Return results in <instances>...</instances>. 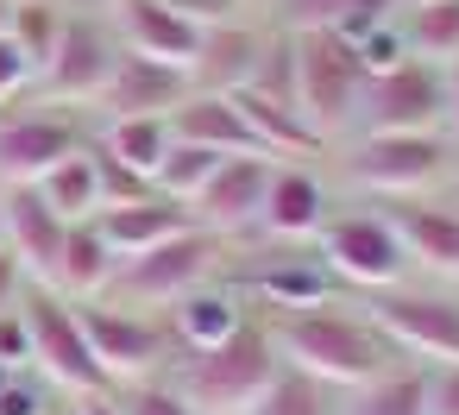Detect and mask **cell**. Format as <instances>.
<instances>
[{
    "instance_id": "6da1fadb",
    "label": "cell",
    "mask_w": 459,
    "mask_h": 415,
    "mask_svg": "<svg viewBox=\"0 0 459 415\" xmlns=\"http://www.w3.org/2000/svg\"><path fill=\"white\" fill-rule=\"evenodd\" d=\"M271 346L277 359H290L296 371H308L315 384H371L377 371H390V340L371 327V315H340L333 302L327 308H296L271 327Z\"/></svg>"
},
{
    "instance_id": "7a4b0ae2",
    "label": "cell",
    "mask_w": 459,
    "mask_h": 415,
    "mask_svg": "<svg viewBox=\"0 0 459 415\" xmlns=\"http://www.w3.org/2000/svg\"><path fill=\"white\" fill-rule=\"evenodd\" d=\"M277 365H283V359H277L271 333H264V327H239L233 340H221V346H208V352H189L177 390H183V402H189L195 415H252L258 396L271 390Z\"/></svg>"
},
{
    "instance_id": "3957f363",
    "label": "cell",
    "mask_w": 459,
    "mask_h": 415,
    "mask_svg": "<svg viewBox=\"0 0 459 415\" xmlns=\"http://www.w3.org/2000/svg\"><path fill=\"white\" fill-rule=\"evenodd\" d=\"M290 64H296V114L321 139L352 126V108H359V89H365L352 39H340V32H290Z\"/></svg>"
},
{
    "instance_id": "277c9868",
    "label": "cell",
    "mask_w": 459,
    "mask_h": 415,
    "mask_svg": "<svg viewBox=\"0 0 459 415\" xmlns=\"http://www.w3.org/2000/svg\"><path fill=\"white\" fill-rule=\"evenodd\" d=\"M214 264H221V239H214L208 227H189V233H177V239H164V246H152V252H139V258H120L101 296L120 302V308L183 302L189 290L208 283Z\"/></svg>"
},
{
    "instance_id": "5b68a950",
    "label": "cell",
    "mask_w": 459,
    "mask_h": 415,
    "mask_svg": "<svg viewBox=\"0 0 459 415\" xmlns=\"http://www.w3.org/2000/svg\"><path fill=\"white\" fill-rule=\"evenodd\" d=\"M453 164V139L446 133H359L352 158H346V177L384 202L396 195H421L446 177Z\"/></svg>"
},
{
    "instance_id": "8992f818",
    "label": "cell",
    "mask_w": 459,
    "mask_h": 415,
    "mask_svg": "<svg viewBox=\"0 0 459 415\" xmlns=\"http://www.w3.org/2000/svg\"><path fill=\"white\" fill-rule=\"evenodd\" d=\"M352 120L359 133H446V70L409 57L384 76H365Z\"/></svg>"
},
{
    "instance_id": "52a82bcc",
    "label": "cell",
    "mask_w": 459,
    "mask_h": 415,
    "mask_svg": "<svg viewBox=\"0 0 459 415\" xmlns=\"http://www.w3.org/2000/svg\"><path fill=\"white\" fill-rule=\"evenodd\" d=\"M371 327L390 340V352H409V359H428V365H459V296L377 290L371 296Z\"/></svg>"
},
{
    "instance_id": "ba28073f",
    "label": "cell",
    "mask_w": 459,
    "mask_h": 415,
    "mask_svg": "<svg viewBox=\"0 0 459 415\" xmlns=\"http://www.w3.org/2000/svg\"><path fill=\"white\" fill-rule=\"evenodd\" d=\"M315 239H321L315 258L333 271V283H352V290H371V296L403 283L409 252H403V239H396V227L384 214H340Z\"/></svg>"
},
{
    "instance_id": "9c48e42d",
    "label": "cell",
    "mask_w": 459,
    "mask_h": 415,
    "mask_svg": "<svg viewBox=\"0 0 459 415\" xmlns=\"http://www.w3.org/2000/svg\"><path fill=\"white\" fill-rule=\"evenodd\" d=\"M26 327H32V365H39L57 390H70V396H95V390L108 384L101 365H95V352H89V333H82L76 302H64V296H39V302L26 308Z\"/></svg>"
},
{
    "instance_id": "30bf717a",
    "label": "cell",
    "mask_w": 459,
    "mask_h": 415,
    "mask_svg": "<svg viewBox=\"0 0 459 415\" xmlns=\"http://www.w3.org/2000/svg\"><path fill=\"white\" fill-rule=\"evenodd\" d=\"M82 315V333H89V352L101 365V377H120V384H145V371L164 359V327L120 308V302H76Z\"/></svg>"
},
{
    "instance_id": "8fae6325",
    "label": "cell",
    "mask_w": 459,
    "mask_h": 415,
    "mask_svg": "<svg viewBox=\"0 0 459 415\" xmlns=\"http://www.w3.org/2000/svg\"><path fill=\"white\" fill-rule=\"evenodd\" d=\"M114 57H120V45H114L95 20H70L64 39H57V51H51V64L39 70L45 108H51V101H57V108L101 101V89H108V76H114Z\"/></svg>"
},
{
    "instance_id": "7c38bea8",
    "label": "cell",
    "mask_w": 459,
    "mask_h": 415,
    "mask_svg": "<svg viewBox=\"0 0 459 415\" xmlns=\"http://www.w3.org/2000/svg\"><path fill=\"white\" fill-rule=\"evenodd\" d=\"M0 202H7V252H13V264H20L32 283L57 290V258H64V233H70V220H64L32 183L0 189Z\"/></svg>"
},
{
    "instance_id": "4fadbf2b",
    "label": "cell",
    "mask_w": 459,
    "mask_h": 415,
    "mask_svg": "<svg viewBox=\"0 0 459 415\" xmlns=\"http://www.w3.org/2000/svg\"><path fill=\"white\" fill-rule=\"evenodd\" d=\"M189 95H195V76H189V70L158 64V57H139V51H120V57H114V76H108V89H101V108H108V120H126V114H158V120H170Z\"/></svg>"
},
{
    "instance_id": "5bb4252c",
    "label": "cell",
    "mask_w": 459,
    "mask_h": 415,
    "mask_svg": "<svg viewBox=\"0 0 459 415\" xmlns=\"http://www.w3.org/2000/svg\"><path fill=\"white\" fill-rule=\"evenodd\" d=\"M271 164H277V158H221V170H214V177L202 183V195L189 202V220L208 227L214 239L252 227L258 208H264V189H271Z\"/></svg>"
},
{
    "instance_id": "9a60e30c",
    "label": "cell",
    "mask_w": 459,
    "mask_h": 415,
    "mask_svg": "<svg viewBox=\"0 0 459 415\" xmlns=\"http://www.w3.org/2000/svg\"><path fill=\"white\" fill-rule=\"evenodd\" d=\"M114 26H120V45L139 57H158L177 70H195L202 57V26H189L164 0H114Z\"/></svg>"
},
{
    "instance_id": "2e32d148",
    "label": "cell",
    "mask_w": 459,
    "mask_h": 415,
    "mask_svg": "<svg viewBox=\"0 0 459 415\" xmlns=\"http://www.w3.org/2000/svg\"><path fill=\"white\" fill-rule=\"evenodd\" d=\"M384 220L396 227L409 264L459 283V208H440V202H421V195H396L384 208Z\"/></svg>"
},
{
    "instance_id": "e0dca14e",
    "label": "cell",
    "mask_w": 459,
    "mask_h": 415,
    "mask_svg": "<svg viewBox=\"0 0 459 415\" xmlns=\"http://www.w3.org/2000/svg\"><path fill=\"white\" fill-rule=\"evenodd\" d=\"M76 151V126L64 114H20V120H0V183L20 189L39 183L57 158Z\"/></svg>"
},
{
    "instance_id": "ac0fdd59",
    "label": "cell",
    "mask_w": 459,
    "mask_h": 415,
    "mask_svg": "<svg viewBox=\"0 0 459 415\" xmlns=\"http://www.w3.org/2000/svg\"><path fill=\"white\" fill-rule=\"evenodd\" d=\"M258 227L271 239H315L327 227V189L315 170L302 164H271V189H264V208H258Z\"/></svg>"
},
{
    "instance_id": "d6986e66",
    "label": "cell",
    "mask_w": 459,
    "mask_h": 415,
    "mask_svg": "<svg viewBox=\"0 0 459 415\" xmlns=\"http://www.w3.org/2000/svg\"><path fill=\"white\" fill-rule=\"evenodd\" d=\"M170 133L189 139V145H208V151H221V158H271V151L258 145V133L246 126V114L233 108V95L195 89V95L170 114Z\"/></svg>"
},
{
    "instance_id": "ffe728a7",
    "label": "cell",
    "mask_w": 459,
    "mask_h": 415,
    "mask_svg": "<svg viewBox=\"0 0 459 415\" xmlns=\"http://www.w3.org/2000/svg\"><path fill=\"white\" fill-rule=\"evenodd\" d=\"M95 227H101V239H108V252H114V258H139V252H152V246H164V239L189 233L195 220H189V208H183V202L145 195V202H126V208H101V214H95Z\"/></svg>"
},
{
    "instance_id": "44dd1931",
    "label": "cell",
    "mask_w": 459,
    "mask_h": 415,
    "mask_svg": "<svg viewBox=\"0 0 459 415\" xmlns=\"http://www.w3.org/2000/svg\"><path fill=\"white\" fill-rule=\"evenodd\" d=\"M258 64H264V39L246 26V20H233V26H214V32H202V57H195V89H208V95H233V89H246L252 76H258Z\"/></svg>"
},
{
    "instance_id": "7402d4cb",
    "label": "cell",
    "mask_w": 459,
    "mask_h": 415,
    "mask_svg": "<svg viewBox=\"0 0 459 415\" xmlns=\"http://www.w3.org/2000/svg\"><path fill=\"white\" fill-rule=\"evenodd\" d=\"M403 13V0H283V32H340L365 39Z\"/></svg>"
},
{
    "instance_id": "603a6c76",
    "label": "cell",
    "mask_w": 459,
    "mask_h": 415,
    "mask_svg": "<svg viewBox=\"0 0 459 415\" xmlns=\"http://www.w3.org/2000/svg\"><path fill=\"white\" fill-rule=\"evenodd\" d=\"M233 108L246 114V126L258 133V145L271 151V158H290V151H321L327 139L296 114V101H283V95H264V89H233Z\"/></svg>"
},
{
    "instance_id": "cb8c5ba5",
    "label": "cell",
    "mask_w": 459,
    "mask_h": 415,
    "mask_svg": "<svg viewBox=\"0 0 459 415\" xmlns=\"http://www.w3.org/2000/svg\"><path fill=\"white\" fill-rule=\"evenodd\" d=\"M252 290L271 302V308H327L333 302V271L321 264V258H271L258 277H252Z\"/></svg>"
},
{
    "instance_id": "d4e9b609",
    "label": "cell",
    "mask_w": 459,
    "mask_h": 415,
    "mask_svg": "<svg viewBox=\"0 0 459 415\" xmlns=\"http://www.w3.org/2000/svg\"><path fill=\"white\" fill-rule=\"evenodd\" d=\"M114 264H120V258L108 252L101 227H95V220H70V233H64V258H57V290L76 296V302H89V296L108 290Z\"/></svg>"
},
{
    "instance_id": "484cf974",
    "label": "cell",
    "mask_w": 459,
    "mask_h": 415,
    "mask_svg": "<svg viewBox=\"0 0 459 415\" xmlns=\"http://www.w3.org/2000/svg\"><path fill=\"white\" fill-rule=\"evenodd\" d=\"M403 45L421 64H453L459 57V0H403Z\"/></svg>"
},
{
    "instance_id": "4316f807",
    "label": "cell",
    "mask_w": 459,
    "mask_h": 415,
    "mask_svg": "<svg viewBox=\"0 0 459 415\" xmlns=\"http://www.w3.org/2000/svg\"><path fill=\"white\" fill-rule=\"evenodd\" d=\"M177 308V340L189 346V352H208V346H221V340H233L239 327H246V308H239V296H227V290H189L183 302H170Z\"/></svg>"
},
{
    "instance_id": "83f0119b",
    "label": "cell",
    "mask_w": 459,
    "mask_h": 415,
    "mask_svg": "<svg viewBox=\"0 0 459 415\" xmlns=\"http://www.w3.org/2000/svg\"><path fill=\"white\" fill-rule=\"evenodd\" d=\"M32 189H39V195H45V202H51V208H57L64 220H95V214H101L95 151H82V145H76L70 158H57V164H51V170H45V177H39Z\"/></svg>"
},
{
    "instance_id": "f1b7e54d",
    "label": "cell",
    "mask_w": 459,
    "mask_h": 415,
    "mask_svg": "<svg viewBox=\"0 0 459 415\" xmlns=\"http://www.w3.org/2000/svg\"><path fill=\"white\" fill-rule=\"evenodd\" d=\"M170 120H158V114H126V120H108V139H101V151H114L126 170H139V177H158V164H164V151H170Z\"/></svg>"
},
{
    "instance_id": "f546056e",
    "label": "cell",
    "mask_w": 459,
    "mask_h": 415,
    "mask_svg": "<svg viewBox=\"0 0 459 415\" xmlns=\"http://www.w3.org/2000/svg\"><path fill=\"white\" fill-rule=\"evenodd\" d=\"M64 26H70V13L57 7V0H13V26H7V39L20 45V57L32 64V76L51 64Z\"/></svg>"
},
{
    "instance_id": "4dcf8cb0",
    "label": "cell",
    "mask_w": 459,
    "mask_h": 415,
    "mask_svg": "<svg viewBox=\"0 0 459 415\" xmlns=\"http://www.w3.org/2000/svg\"><path fill=\"white\" fill-rule=\"evenodd\" d=\"M214 170H221V151H208V145H189V139H170V151H164V164H158L152 189H158L164 202H183V208H189Z\"/></svg>"
},
{
    "instance_id": "1f68e13d",
    "label": "cell",
    "mask_w": 459,
    "mask_h": 415,
    "mask_svg": "<svg viewBox=\"0 0 459 415\" xmlns=\"http://www.w3.org/2000/svg\"><path fill=\"white\" fill-rule=\"evenodd\" d=\"M352 415H428V390H421V371H377L371 384H359V402Z\"/></svg>"
},
{
    "instance_id": "d6a6232c",
    "label": "cell",
    "mask_w": 459,
    "mask_h": 415,
    "mask_svg": "<svg viewBox=\"0 0 459 415\" xmlns=\"http://www.w3.org/2000/svg\"><path fill=\"white\" fill-rule=\"evenodd\" d=\"M252 415H327V396H321V384H315L308 371L277 365V377H271V390L258 396Z\"/></svg>"
},
{
    "instance_id": "836d02e7",
    "label": "cell",
    "mask_w": 459,
    "mask_h": 415,
    "mask_svg": "<svg viewBox=\"0 0 459 415\" xmlns=\"http://www.w3.org/2000/svg\"><path fill=\"white\" fill-rule=\"evenodd\" d=\"M95 183H101V208H126V202L158 195V189H152V177L126 170V164H120L114 151H101V145H95Z\"/></svg>"
},
{
    "instance_id": "e575fe53",
    "label": "cell",
    "mask_w": 459,
    "mask_h": 415,
    "mask_svg": "<svg viewBox=\"0 0 459 415\" xmlns=\"http://www.w3.org/2000/svg\"><path fill=\"white\" fill-rule=\"evenodd\" d=\"M352 51H359V70H365V76H384V70L409 64V45H403V26H396V20L377 26V32H365V39H352Z\"/></svg>"
},
{
    "instance_id": "d590c367",
    "label": "cell",
    "mask_w": 459,
    "mask_h": 415,
    "mask_svg": "<svg viewBox=\"0 0 459 415\" xmlns=\"http://www.w3.org/2000/svg\"><path fill=\"white\" fill-rule=\"evenodd\" d=\"M120 409H126V415H195L177 384H139L133 396H120Z\"/></svg>"
},
{
    "instance_id": "8d00e7d4",
    "label": "cell",
    "mask_w": 459,
    "mask_h": 415,
    "mask_svg": "<svg viewBox=\"0 0 459 415\" xmlns=\"http://www.w3.org/2000/svg\"><path fill=\"white\" fill-rule=\"evenodd\" d=\"M164 7H177V13H183L189 26H202V32L246 20V0H164Z\"/></svg>"
},
{
    "instance_id": "74e56055",
    "label": "cell",
    "mask_w": 459,
    "mask_h": 415,
    "mask_svg": "<svg viewBox=\"0 0 459 415\" xmlns=\"http://www.w3.org/2000/svg\"><path fill=\"white\" fill-rule=\"evenodd\" d=\"M428 415H459V365H421Z\"/></svg>"
},
{
    "instance_id": "f35d334b",
    "label": "cell",
    "mask_w": 459,
    "mask_h": 415,
    "mask_svg": "<svg viewBox=\"0 0 459 415\" xmlns=\"http://www.w3.org/2000/svg\"><path fill=\"white\" fill-rule=\"evenodd\" d=\"M0 359H7L13 371H20V365H32V327H26V315H20V308L0 315Z\"/></svg>"
},
{
    "instance_id": "ab89813d",
    "label": "cell",
    "mask_w": 459,
    "mask_h": 415,
    "mask_svg": "<svg viewBox=\"0 0 459 415\" xmlns=\"http://www.w3.org/2000/svg\"><path fill=\"white\" fill-rule=\"evenodd\" d=\"M0 415H45V384H32L26 371L0 390Z\"/></svg>"
},
{
    "instance_id": "60d3db41",
    "label": "cell",
    "mask_w": 459,
    "mask_h": 415,
    "mask_svg": "<svg viewBox=\"0 0 459 415\" xmlns=\"http://www.w3.org/2000/svg\"><path fill=\"white\" fill-rule=\"evenodd\" d=\"M26 82H32V64L20 57V45H13L7 32H0V101H13Z\"/></svg>"
},
{
    "instance_id": "b9f144b4",
    "label": "cell",
    "mask_w": 459,
    "mask_h": 415,
    "mask_svg": "<svg viewBox=\"0 0 459 415\" xmlns=\"http://www.w3.org/2000/svg\"><path fill=\"white\" fill-rule=\"evenodd\" d=\"M20 277H26V271L13 264V252H0V315L13 308V296H20Z\"/></svg>"
},
{
    "instance_id": "7bdbcfd3",
    "label": "cell",
    "mask_w": 459,
    "mask_h": 415,
    "mask_svg": "<svg viewBox=\"0 0 459 415\" xmlns=\"http://www.w3.org/2000/svg\"><path fill=\"white\" fill-rule=\"evenodd\" d=\"M440 70H446V133L459 139V57H453V64H440Z\"/></svg>"
},
{
    "instance_id": "ee69618b",
    "label": "cell",
    "mask_w": 459,
    "mask_h": 415,
    "mask_svg": "<svg viewBox=\"0 0 459 415\" xmlns=\"http://www.w3.org/2000/svg\"><path fill=\"white\" fill-rule=\"evenodd\" d=\"M76 415H126V409H120L114 396H101V390H95V396H82V409H76Z\"/></svg>"
},
{
    "instance_id": "f6af8a7d",
    "label": "cell",
    "mask_w": 459,
    "mask_h": 415,
    "mask_svg": "<svg viewBox=\"0 0 459 415\" xmlns=\"http://www.w3.org/2000/svg\"><path fill=\"white\" fill-rule=\"evenodd\" d=\"M13 26V0H0V32H7Z\"/></svg>"
},
{
    "instance_id": "bcb514c9",
    "label": "cell",
    "mask_w": 459,
    "mask_h": 415,
    "mask_svg": "<svg viewBox=\"0 0 459 415\" xmlns=\"http://www.w3.org/2000/svg\"><path fill=\"white\" fill-rule=\"evenodd\" d=\"M13 377H20V371H13V365H7V359H0V390H7V384H13Z\"/></svg>"
},
{
    "instance_id": "7dc6e473",
    "label": "cell",
    "mask_w": 459,
    "mask_h": 415,
    "mask_svg": "<svg viewBox=\"0 0 459 415\" xmlns=\"http://www.w3.org/2000/svg\"><path fill=\"white\" fill-rule=\"evenodd\" d=\"M0 252H7V202H0Z\"/></svg>"
}]
</instances>
